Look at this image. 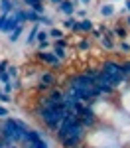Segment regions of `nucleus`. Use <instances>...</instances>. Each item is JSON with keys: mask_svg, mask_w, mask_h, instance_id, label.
<instances>
[{"mask_svg": "<svg viewBox=\"0 0 130 148\" xmlns=\"http://www.w3.org/2000/svg\"><path fill=\"white\" fill-rule=\"evenodd\" d=\"M26 130H30L28 123L18 119V116H6L2 121V138L8 142V146L10 144H20L22 146Z\"/></svg>", "mask_w": 130, "mask_h": 148, "instance_id": "1", "label": "nucleus"}, {"mask_svg": "<svg viewBox=\"0 0 130 148\" xmlns=\"http://www.w3.org/2000/svg\"><path fill=\"white\" fill-rule=\"evenodd\" d=\"M87 130H89V128L81 123V119H77V121L69 126V132H67L65 140L59 142L61 148H77V146H81L83 140L87 138Z\"/></svg>", "mask_w": 130, "mask_h": 148, "instance_id": "2", "label": "nucleus"}, {"mask_svg": "<svg viewBox=\"0 0 130 148\" xmlns=\"http://www.w3.org/2000/svg\"><path fill=\"white\" fill-rule=\"evenodd\" d=\"M35 57H37V61L47 63V65H51L53 69H61V65H63V61L53 53V49H49V51H37Z\"/></svg>", "mask_w": 130, "mask_h": 148, "instance_id": "3", "label": "nucleus"}, {"mask_svg": "<svg viewBox=\"0 0 130 148\" xmlns=\"http://www.w3.org/2000/svg\"><path fill=\"white\" fill-rule=\"evenodd\" d=\"M79 119H81V123L87 128H95L97 126V123H99V114H97V111H95V107H85V111H83V114H79Z\"/></svg>", "mask_w": 130, "mask_h": 148, "instance_id": "4", "label": "nucleus"}, {"mask_svg": "<svg viewBox=\"0 0 130 148\" xmlns=\"http://www.w3.org/2000/svg\"><path fill=\"white\" fill-rule=\"evenodd\" d=\"M79 4H81L79 0H63V2L57 6V12L65 14L67 18H69V16H75V12H77V6H79Z\"/></svg>", "mask_w": 130, "mask_h": 148, "instance_id": "5", "label": "nucleus"}, {"mask_svg": "<svg viewBox=\"0 0 130 148\" xmlns=\"http://www.w3.org/2000/svg\"><path fill=\"white\" fill-rule=\"evenodd\" d=\"M37 83L47 85V87H55V83H57V75H55L53 71H39V75H37Z\"/></svg>", "mask_w": 130, "mask_h": 148, "instance_id": "6", "label": "nucleus"}, {"mask_svg": "<svg viewBox=\"0 0 130 148\" xmlns=\"http://www.w3.org/2000/svg\"><path fill=\"white\" fill-rule=\"evenodd\" d=\"M18 26H24V24L20 22V20H18L14 14H12V16H8V18H6V22H4V26H2V30H0V32H2V34H8V36H10L12 32L18 28Z\"/></svg>", "mask_w": 130, "mask_h": 148, "instance_id": "7", "label": "nucleus"}, {"mask_svg": "<svg viewBox=\"0 0 130 148\" xmlns=\"http://www.w3.org/2000/svg\"><path fill=\"white\" fill-rule=\"evenodd\" d=\"M130 28L126 26V24H120L118 22L114 28H112V32H114V38H116L118 42H124V40H128V36H130V32H128Z\"/></svg>", "mask_w": 130, "mask_h": 148, "instance_id": "8", "label": "nucleus"}, {"mask_svg": "<svg viewBox=\"0 0 130 148\" xmlns=\"http://www.w3.org/2000/svg\"><path fill=\"white\" fill-rule=\"evenodd\" d=\"M39 30H42V24H34V26L30 28L28 38H26V46H34V44H37V34H39Z\"/></svg>", "mask_w": 130, "mask_h": 148, "instance_id": "9", "label": "nucleus"}, {"mask_svg": "<svg viewBox=\"0 0 130 148\" xmlns=\"http://www.w3.org/2000/svg\"><path fill=\"white\" fill-rule=\"evenodd\" d=\"M14 12H16V8H14V2L12 0H0V14L12 16Z\"/></svg>", "mask_w": 130, "mask_h": 148, "instance_id": "10", "label": "nucleus"}, {"mask_svg": "<svg viewBox=\"0 0 130 148\" xmlns=\"http://www.w3.org/2000/svg\"><path fill=\"white\" fill-rule=\"evenodd\" d=\"M99 12H101V16H103V18H112V16L116 14V8H114V4L105 2V4L99 8Z\"/></svg>", "mask_w": 130, "mask_h": 148, "instance_id": "11", "label": "nucleus"}, {"mask_svg": "<svg viewBox=\"0 0 130 148\" xmlns=\"http://www.w3.org/2000/svg\"><path fill=\"white\" fill-rule=\"evenodd\" d=\"M99 42H101V46L105 47V49H108V51H114V49H116V46H118L114 38H108V36H105V34H103V38H101Z\"/></svg>", "mask_w": 130, "mask_h": 148, "instance_id": "12", "label": "nucleus"}, {"mask_svg": "<svg viewBox=\"0 0 130 148\" xmlns=\"http://www.w3.org/2000/svg\"><path fill=\"white\" fill-rule=\"evenodd\" d=\"M79 28H81V34H91L95 30V22L91 18H85V20H79Z\"/></svg>", "mask_w": 130, "mask_h": 148, "instance_id": "13", "label": "nucleus"}, {"mask_svg": "<svg viewBox=\"0 0 130 148\" xmlns=\"http://www.w3.org/2000/svg\"><path fill=\"white\" fill-rule=\"evenodd\" d=\"M53 101H63V97H65V89H59V87H51L49 93H47Z\"/></svg>", "mask_w": 130, "mask_h": 148, "instance_id": "14", "label": "nucleus"}, {"mask_svg": "<svg viewBox=\"0 0 130 148\" xmlns=\"http://www.w3.org/2000/svg\"><path fill=\"white\" fill-rule=\"evenodd\" d=\"M24 14H26V22H32V24H39V14H35L34 10H30V8H26L24 10Z\"/></svg>", "mask_w": 130, "mask_h": 148, "instance_id": "15", "label": "nucleus"}, {"mask_svg": "<svg viewBox=\"0 0 130 148\" xmlns=\"http://www.w3.org/2000/svg\"><path fill=\"white\" fill-rule=\"evenodd\" d=\"M22 34H24V26H18V28H16L10 36H8V42H10V44H16V42L22 38Z\"/></svg>", "mask_w": 130, "mask_h": 148, "instance_id": "16", "label": "nucleus"}, {"mask_svg": "<svg viewBox=\"0 0 130 148\" xmlns=\"http://www.w3.org/2000/svg\"><path fill=\"white\" fill-rule=\"evenodd\" d=\"M91 47H93V42H91L89 38H83L81 42L77 44V49H79V51H89Z\"/></svg>", "mask_w": 130, "mask_h": 148, "instance_id": "17", "label": "nucleus"}, {"mask_svg": "<svg viewBox=\"0 0 130 148\" xmlns=\"http://www.w3.org/2000/svg\"><path fill=\"white\" fill-rule=\"evenodd\" d=\"M49 38L55 42V40H61V38H65V36H63V30H61V28H49Z\"/></svg>", "mask_w": 130, "mask_h": 148, "instance_id": "18", "label": "nucleus"}, {"mask_svg": "<svg viewBox=\"0 0 130 148\" xmlns=\"http://www.w3.org/2000/svg\"><path fill=\"white\" fill-rule=\"evenodd\" d=\"M2 91L12 95V93L16 91V81H8V83H2Z\"/></svg>", "mask_w": 130, "mask_h": 148, "instance_id": "19", "label": "nucleus"}, {"mask_svg": "<svg viewBox=\"0 0 130 148\" xmlns=\"http://www.w3.org/2000/svg\"><path fill=\"white\" fill-rule=\"evenodd\" d=\"M79 22V18H75V16H69L67 20H63V28L65 30H73V26Z\"/></svg>", "mask_w": 130, "mask_h": 148, "instance_id": "20", "label": "nucleus"}, {"mask_svg": "<svg viewBox=\"0 0 130 148\" xmlns=\"http://www.w3.org/2000/svg\"><path fill=\"white\" fill-rule=\"evenodd\" d=\"M51 38H49V30H39V34H37V44H42V42H49Z\"/></svg>", "mask_w": 130, "mask_h": 148, "instance_id": "21", "label": "nucleus"}, {"mask_svg": "<svg viewBox=\"0 0 130 148\" xmlns=\"http://www.w3.org/2000/svg\"><path fill=\"white\" fill-rule=\"evenodd\" d=\"M39 24H42V26H47V28H53V18H51V16H47V14H44V16H42V18H39Z\"/></svg>", "mask_w": 130, "mask_h": 148, "instance_id": "22", "label": "nucleus"}, {"mask_svg": "<svg viewBox=\"0 0 130 148\" xmlns=\"http://www.w3.org/2000/svg\"><path fill=\"white\" fill-rule=\"evenodd\" d=\"M53 53H55L61 61H63V59H67V49H65V47H55V46H53Z\"/></svg>", "mask_w": 130, "mask_h": 148, "instance_id": "23", "label": "nucleus"}, {"mask_svg": "<svg viewBox=\"0 0 130 148\" xmlns=\"http://www.w3.org/2000/svg\"><path fill=\"white\" fill-rule=\"evenodd\" d=\"M30 10H34L35 14H39V16H44V14H46V4H44V2H37L35 6H32V8H30Z\"/></svg>", "mask_w": 130, "mask_h": 148, "instance_id": "24", "label": "nucleus"}, {"mask_svg": "<svg viewBox=\"0 0 130 148\" xmlns=\"http://www.w3.org/2000/svg\"><path fill=\"white\" fill-rule=\"evenodd\" d=\"M118 51H122V53H130V44L124 40V42H118V46H116Z\"/></svg>", "mask_w": 130, "mask_h": 148, "instance_id": "25", "label": "nucleus"}, {"mask_svg": "<svg viewBox=\"0 0 130 148\" xmlns=\"http://www.w3.org/2000/svg\"><path fill=\"white\" fill-rule=\"evenodd\" d=\"M120 69H122V73L130 77V59H124V61H120Z\"/></svg>", "mask_w": 130, "mask_h": 148, "instance_id": "26", "label": "nucleus"}, {"mask_svg": "<svg viewBox=\"0 0 130 148\" xmlns=\"http://www.w3.org/2000/svg\"><path fill=\"white\" fill-rule=\"evenodd\" d=\"M8 75H10L12 81H18V75H20V73H18V67H16V65H10V67H8Z\"/></svg>", "mask_w": 130, "mask_h": 148, "instance_id": "27", "label": "nucleus"}, {"mask_svg": "<svg viewBox=\"0 0 130 148\" xmlns=\"http://www.w3.org/2000/svg\"><path fill=\"white\" fill-rule=\"evenodd\" d=\"M87 14H89V10H87V8H77V12H75V18H79V20H85V18H89Z\"/></svg>", "mask_w": 130, "mask_h": 148, "instance_id": "28", "label": "nucleus"}, {"mask_svg": "<svg viewBox=\"0 0 130 148\" xmlns=\"http://www.w3.org/2000/svg\"><path fill=\"white\" fill-rule=\"evenodd\" d=\"M49 47H51V42H42L37 44V51H49Z\"/></svg>", "mask_w": 130, "mask_h": 148, "instance_id": "29", "label": "nucleus"}, {"mask_svg": "<svg viewBox=\"0 0 130 148\" xmlns=\"http://www.w3.org/2000/svg\"><path fill=\"white\" fill-rule=\"evenodd\" d=\"M8 67H10V61H8V59H2V61H0V73H6Z\"/></svg>", "mask_w": 130, "mask_h": 148, "instance_id": "30", "label": "nucleus"}, {"mask_svg": "<svg viewBox=\"0 0 130 148\" xmlns=\"http://www.w3.org/2000/svg\"><path fill=\"white\" fill-rule=\"evenodd\" d=\"M53 46H55V47H65V49H67V40H65V38L55 40V42H53Z\"/></svg>", "mask_w": 130, "mask_h": 148, "instance_id": "31", "label": "nucleus"}, {"mask_svg": "<svg viewBox=\"0 0 130 148\" xmlns=\"http://www.w3.org/2000/svg\"><path fill=\"white\" fill-rule=\"evenodd\" d=\"M12 101V95H8V93L0 91V103H10Z\"/></svg>", "mask_w": 130, "mask_h": 148, "instance_id": "32", "label": "nucleus"}, {"mask_svg": "<svg viewBox=\"0 0 130 148\" xmlns=\"http://www.w3.org/2000/svg\"><path fill=\"white\" fill-rule=\"evenodd\" d=\"M24 2V6H26V8H32V6H35V4H37V2H42V0H22Z\"/></svg>", "mask_w": 130, "mask_h": 148, "instance_id": "33", "label": "nucleus"}, {"mask_svg": "<svg viewBox=\"0 0 130 148\" xmlns=\"http://www.w3.org/2000/svg\"><path fill=\"white\" fill-rule=\"evenodd\" d=\"M91 36H93L95 40H101V38H103V32H101V30H99V28H95L93 32H91Z\"/></svg>", "mask_w": 130, "mask_h": 148, "instance_id": "34", "label": "nucleus"}, {"mask_svg": "<svg viewBox=\"0 0 130 148\" xmlns=\"http://www.w3.org/2000/svg\"><path fill=\"white\" fill-rule=\"evenodd\" d=\"M35 148H49V142H47L46 138H42V140L35 144Z\"/></svg>", "mask_w": 130, "mask_h": 148, "instance_id": "35", "label": "nucleus"}, {"mask_svg": "<svg viewBox=\"0 0 130 148\" xmlns=\"http://www.w3.org/2000/svg\"><path fill=\"white\" fill-rule=\"evenodd\" d=\"M8 114H10V111H8L6 107H2V105H0V116H4V119H6Z\"/></svg>", "mask_w": 130, "mask_h": 148, "instance_id": "36", "label": "nucleus"}, {"mask_svg": "<svg viewBox=\"0 0 130 148\" xmlns=\"http://www.w3.org/2000/svg\"><path fill=\"white\" fill-rule=\"evenodd\" d=\"M47 2H49L51 6H55V8H57V6L61 4V2H63V0H47Z\"/></svg>", "mask_w": 130, "mask_h": 148, "instance_id": "37", "label": "nucleus"}, {"mask_svg": "<svg viewBox=\"0 0 130 148\" xmlns=\"http://www.w3.org/2000/svg\"><path fill=\"white\" fill-rule=\"evenodd\" d=\"M6 18H8V16H4V14H0V30H2V26H4V22H6Z\"/></svg>", "mask_w": 130, "mask_h": 148, "instance_id": "38", "label": "nucleus"}, {"mask_svg": "<svg viewBox=\"0 0 130 148\" xmlns=\"http://www.w3.org/2000/svg\"><path fill=\"white\" fill-rule=\"evenodd\" d=\"M124 8H126V12L130 14V0H124Z\"/></svg>", "mask_w": 130, "mask_h": 148, "instance_id": "39", "label": "nucleus"}, {"mask_svg": "<svg viewBox=\"0 0 130 148\" xmlns=\"http://www.w3.org/2000/svg\"><path fill=\"white\" fill-rule=\"evenodd\" d=\"M79 2H81L83 6H91V2H93V0H79Z\"/></svg>", "mask_w": 130, "mask_h": 148, "instance_id": "40", "label": "nucleus"}, {"mask_svg": "<svg viewBox=\"0 0 130 148\" xmlns=\"http://www.w3.org/2000/svg\"><path fill=\"white\" fill-rule=\"evenodd\" d=\"M8 148H22V146H20V144H10Z\"/></svg>", "mask_w": 130, "mask_h": 148, "instance_id": "41", "label": "nucleus"}, {"mask_svg": "<svg viewBox=\"0 0 130 148\" xmlns=\"http://www.w3.org/2000/svg\"><path fill=\"white\" fill-rule=\"evenodd\" d=\"M0 138H2V121H0Z\"/></svg>", "mask_w": 130, "mask_h": 148, "instance_id": "42", "label": "nucleus"}, {"mask_svg": "<svg viewBox=\"0 0 130 148\" xmlns=\"http://www.w3.org/2000/svg\"><path fill=\"white\" fill-rule=\"evenodd\" d=\"M42 2H46V0H42Z\"/></svg>", "mask_w": 130, "mask_h": 148, "instance_id": "43", "label": "nucleus"}]
</instances>
